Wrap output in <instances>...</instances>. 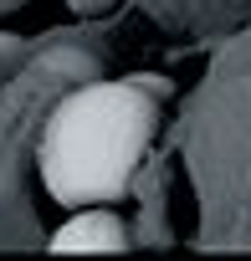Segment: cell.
<instances>
[{
  "label": "cell",
  "instance_id": "2",
  "mask_svg": "<svg viewBox=\"0 0 251 261\" xmlns=\"http://www.w3.org/2000/svg\"><path fill=\"white\" fill-rule=\"evenodd\" d=\"M46 246L57 256H67V251H129V230H123V220L113 210H87L82 205V215H72Z\"/></svg>",
  "mask_w": 251,
  "mask_h": 261
},
{
  "label": "cell",
  "instance_id": "1",
  "mask_svg": "<svg viewBox=\"0 0 251 261\" xmlns=\"http://www.w3.org/2000/svg\"><path fill=\"white\" fill-rule=\"evenodd\" d=\"M159 82H87L67 92L41 128V185L57 205L123 200L159 128Z\"/></svg>",
  "mask_w": 251,
  "mask_h": 261
},
{
  "label": "cell",
  "instance_id": "3",
  "mask_svg": "<svg viewBox=\"0 0 251 261\" xmlns=\"http://www.w3.org/2000/svg\"><path fill=\"white\" fill-rule=\"evenodd\" d=\"M67 6H72L77 16H97V11H113L118 0H67Z\"/></svg>",
  "mask_w": 251,
  "mask_h": 261
},
{
  "label": "cell",
  "instance_id": "4",
  "mask_svg": "<svg viewBox=\"0 0 251 261\" xmlns=\"http://www.w3.org/2000/svg\"><path fill=\"white\" fill-rule=\"evenodd\" d=\"M26 0H0V16H11V11H21Z\"/></svg>",
  "mask_w": 251,
  "mask_h": 261
}]
</instances>
